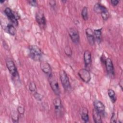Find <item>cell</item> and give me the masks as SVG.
I'll list each match as a JSON object with an SVG mask.
<instances>
[{
	"mask_svg": "<svg viewBox=\"0 0 123 123\" xmlns=\"http://www.w3.org/2000/svg\"><path fill=\"white\" fill-rule=\"evenodd\" d=\"M29 56L35 61H40L42 57L43 52L41 49L36 45H31L29 48Z\"/></svg>",
	"mask_w": 123,
	"mask_h": 123,
	"instance_id": "6da1fadb",
	"label": "cell"
},
{
	"mask_svg": "<svg viewBox=\"0 0 123 123\" xmlns=\"http://www.w3.org/2000/svg\"><path fill=\"white\" fill-rule=\"evenodd\" d=\"M60 78L62 84V86L65 90L67 91H70L71 89V86L70 82L69 77L64 70H61L59 73Z\"/></svg>",
	"mask_w": 123,
	"mask_h": 123,
	"instance_id": "7a4b0ae2",
	"label": "cell"
},
{
	"mask_svg": "<svg viewBox=\"0 0 123 123\" xmlns=\"http://www.w3.org/2000/svg\"><path fill=\"white\" fill-rule=\"evenodd\" d=\"M49 81L51 89L55 94L58 96L60 95V89L59 85L58 82L54 75L51 74L49 76Z\"/></svg>",
	"mask_w": 123,
	"mask_h": 123,
	"instance_id": "3957f363",
	"label": "cell"
},
{
	"mask_svg": "<svg viewBox=\"0 0 123 123\" xmlns=\"http://www.w3.org/2000/svg\"><path fill=\"white\" fill-rule=\"evenodd\" d=\"M4 12L8 18L13 25L15 26H17L18 25V19L19 18V17L17 16L16 13L13 12L11 8L9 7L6 8L4 9Z\"/></svg>",
	"mask_w": 123,
	"mask_h": 123,
	"instance_id": "277c9868",
	"label": "cell"
},
{
	"mask_svg": "<svg viewBox=\"0 0 123 123\" xmlns=\"http://www.w3.org/2000/svg\"><path fill=\"white\" fill-rule=\"evenodd\" d=\"M53 104L55 114L58 116H62L63 113V108L61 99L57 97L53 99Z\"/></svg>",
	"mask_w": 123,
	"mask_h": 123,
	"instance_id": "5b68a950",
	"label": "cell"
},
{
	"mask_svg": "<svg viewBox=\"0 0 123 123\" xmlns=\"http://www.w3.org/2000/svg\"><path fill=\"white\" fill-rule=\"evenodd\" d=\"M6 64L10 74L13 77H16L18 75V72L14 62L12 60L9 59L6 61Z\"/></svg>",
	"mask_w": 123,
	"mask_h": 123,
	"instance_id": "8992f818",
	"label": "cell"
},
{
	"mask_svg": "<svg viewBox=\"0 0 123 123\" xmlns=\"http://www.w3.org/2000/svg\"><path fill=\"white\" fill-rule=\"evenodd\" d=\"M68 34L74 44H77L79 43L80 36L77 29L73 27L70 28L68 30Z\"/></svg>",
	"mask_w": 123,
	"mask_h": 123,
	"instance_id": "52a82bcc",
	"label": "cell"
},
{
	"mask_svg": "<svg viewBox=\"0 0 123 123\" xmlns=\"http://www.w3.org/2000/svg\"><path fill=\"white\" fill-rule=\"evenodd\" d=\"M78 74L83 82L86 83H88L90 82L91 78V74L89 71L87 69L83 68L80 69L78 71Z\"/></svg>",
	"mask_w": 123,
	"mask_h": 123,
	"instance_id": "ba28073f",
	"label": "cell"
},
{
	"mask_svg": "<svg viewBox=\"0 0 123 123\" xmlns=\"http://www.w3.org/2000/svg\"><path fill=\"white\" fill-rule=\"evenodd\" d=\"M35 18L40 27L42 29L44 28L46 25V20L43 12L41 11L37 12L36 14Z\"/></svg>",
	"mask_w": 123,
	"mask_h": 123,
	"instance_id": "9c48e42d",
	"label": "cell"
},
{
	"mask_svg": "<svg viewBox=\"0 0 123 123\" xmlns=\"http://www.w3.org/2000/svg\"><path fill=\"white\" fill-rule=\"evenodd\" d=\"M104 64L108 75L110 77H113L115 75V71L112 60L110 58H106L104 62Z\"/></svg>",
	"mask_w": 123,
	"mask_h": 123,
	"instance_id": "30bf717a",
	"label": "cell"
},
{
	"mask_svg": "<svg viewBox=\"0 0 123 123\" xmlns=\"http://www.w3.org/2000/svg\"><path fill=\"white\" fill-rule=\"evenodd\" d=\"M85 32L89 44L91 46H93L95 42L93 30H92V29L90 28H87L86 29Z\"/></svg>",
	"mask_w": 123,
	"mask_h": 123,
	"instance_id": "8fae6325",
	"label": "cell"
},
{
	"mask_svg": "<svg viewBox=\"0 0 123 123\" xmlns=\"http://www.w3.org/2000/svg\"><path fill=\"white\" fill-rule=\"evenodd\" d=\"M40 67L42 72L48 76L52 74L51 67L49 64L47 62L45 61L41 62L40 63Z\"/></svg>",
	"mask_w": 123,
	"mask_h": 123,
	"instance_id": "7c38bea8",
	"label": "cell"
},
{
	"mask_svg": "<svg viewBox=\"0 0 123 123\" xmlns=\"http://www.w3.org/2000/svg\"><path fill=\"white\" fill-rule=\"evenodd\" d=\"M84 62L86 68H89L91 64V53L88 50H86L84 53Z\"/></svg>",
	"mask_w": 123,
	"mask_h": 123,
	"instance_id": "4fadbf2b",
	"label": "cell"
},
{
	"mask_svg": "<svg viewBox=\"0 0 123 123\" xmlns=\"http://www.w3.org/2000/svg\"><path fill=\"white\" fill-rule=\"evenodd\" d=\"M94 106L95 109L97 110L100 114H103L104 113L105 111V107L101 101L98 100H96L94 102Z\"/></svg>",
	"mask_w": 123,
	"mask_h": 123,
	"instance_id": "5bb4252c",
	"label": "cell"
},
{
	"mask_svg": "<svg viewBox=\"0 0 123 123\" xmlns=\"http://www.w3.org/2000/svg\"><path fill=\"white\" fill-rule=\"evenodd\" d=\"M93 10L95 12L100 14L108 10L105 6L102 5L99 2H98L94 5Z\"/></svg>",
	"mask_w": 123,
	"mask_h": 123,
	"instance_id": "9a60e30c",
	"label": "cell"
},
{
	"mask_svg": "<svg viewBox=\"0 0 123 123\" xmlns=\"http://www.w3.org/2000/svg\"><path fill=\"white\" fill-rule=\"evenodd\" d=\"M82 120L85 123H87L89 122V115H88V111L87 109L83 107L81 108L80 111Z\"/></svg>",
	"mask_w": 123,
	"mask_h": 123,
	"instance_id": "2e32d148",
	"label": "cell"
},
{
	"mask_svg": "<svg viewBox=\"0 0 123 123\" xmlns=\"http://www.w3.org/2000/svg\"><path fill=\"white\" fill-rule=\"evenodd\" d=\"M101 30H102V28H99V29H95L93 31L95 40V41H96L98 44H100L101 42V40H102Z\"/></svg>",
	"mask_w": 123,
	"mask_h": 123,
	"instance_id": "e0dca14e",
	"label": "cell"
},
{
	"mask_svg": "<svg viewBox=\"0 0 123 123\" xmlns=\"http://www.w3.org/2000/svg\"><path fill=\"white\" fill-rule=\"evenodd\" d=\"M93 118L95 123H102L101 114L95 108L93 110L92 112Z\"/></svg>",
	"mask_w": 123,
	"mask_h": 123,
	"instance_id": "ac0fdd59",
	"label": "cell"
},
{
	"mask_svg": "<svg viewBox=\"0 0 123 123\" xmlns=\"http://www.w3.org/2000/svg\"><path fill=\"white\" fill-rule=\"evenodd\" d=\"M6 31L11 35L14 36L15 35L16 30L14 25L12 23L8 24L6 26Z\"/></svg>",
	"mask_w": 123,
	"mask_h": 123,
	"instance_id": "d6986e66",
	"label": "cell"
},
{
	"mask_svg": "<svg viewBox=\"0 0 123 123\" xmlns=\"http://www.w3.org/2000/svg\"><path fill=\"white\" fill-rule=\"evenodd\" d=\"M108 96L111 100V101L114 103L117 100V97L114 91L112 89H109L108 90Z\"/></svg>",
	"mask_w": 123,
	"mask_h": 123,
	"instance_id": "ffe728a7",
	"label": "cell"
},
{
	"mask_svg": "<svg viewBox=\"0 0 123 123\" xmlns=\"http://www.w3.org/2000/svg\"><path fill=\"white\" fill-rule=\"evenodd\" d=\"M81 16L84 20L86 21L88 18V9L87 7L85 6L83 8L81 11Z\"/></svg>",
	"mask_w": 123,
	"mask_h": 123,
	"instance_id": "44dd1931",
	"label": "cell"
},
{
	"mask_svg": "<svg viewBox=\"0 0 123 123\" xmlns=\"http://www.w3.org/2000/svg\"><path fill=\"white\" fill-rule=\"evenodd\" d=\"M19 114L18 112H13L12 114V122L13 123H18V120H19Z\"/></svg>",
	"mask_w": 123,
	"mask_h": 123,
	"instance_id": "7402d4cb",
	"label": "cell"
},
{
	"mask_svg": "<svg viewBox=\"0 0 123 123\" xmlns=\"http://www.w3.org/2000/svg\"><path fill=\"white\" fill-rule=\"evenodd\" d=\"M29 90L30 92L35 93L37 92V87L34 82H30L29 85Z\"/></svg>",
	"mask_w": 123,
	"mask_h": 123,
	"instance_id": "603a6c76",
	"label": "cell"
},
{
	"mask_svg": "<svg viewBox=\"0 0 123 123\" xmlns=\"http://www.w3.org/2000/svg\"><path fill=\"white\" fill-rule=\"evenodd\" d=\"M64 52L68 57H71L72 55V50L69 46H66L64 48Z\"/></svg>",
	"mask_w": 123,
	"mask_h": 123,
	"instance_id": "cb8c5ba5",
	"label": "cell"
},
{
	"mask_svg": "<svg viewBox=\"0 0 123 123\" xmlns=\"http://www.w3.org/2000/svg\"><path fill=\"white\" fill-rule=\"evenodd\" d=\"M17 112H18L19 114L20 115H23L25 112V109L24 107L22 106H19L17 108Z\"/></svg>",
	"mask_w": 123,
	"mask_h": 123,
	"instance_id": "d4e9b609",
	"label": "cell"
},
{
	"mask_svg": "<svg viewBox=\"0 0 123 123\" xmlns=\"http://www.w3.org/2000/svg\"><path fill=\"white\" fill-rule=\"evenodd\" d=\"M28 3L31 6L34 7H37V1L36 0H27Z\"/></svg>",
	"mask_w": 123,
	"mask_h": 123,
	"instance_id": "484cf974",
	"label": "cell"
},
{
	"mask_svg": "<svg viewBox=\"0 0 123 123\" xmlns=\"http://www.w3.org/2000/svg\"><path fill=\"white\" fill-rule=\"evenodd\" d=\"M34 97L37 99V100H41L43 98V96L41 94L37 93V92L34 93Z\"/></svg>",
	"mask_w": 123,
	"mask_h": 123,
	"instance_id": "4316f807",
	"label": "cell"
},
{
	"mask_svg": "<svg viewBox=\"0 0 123 123\" xmlns=\"http://www.w3.org/2000/svg\"><path fill=\"white\" fill-rule=\"evenodd\" d=\"M117 120V116L115 113H112V114L111 115V123H116Z\"/></svg>",
	"mask_w": 123,
	"mask_h": 123,
	"instance_id": "83f0119b",
	"label": "cell"
},
{
	"mask_svg": "<svg viewBox=\"0 0 123 123\" xmlns=\"http://www.w3.org/2000/svg\"><path fill=\"white\" fill-rule=\"evenodd\" d=\"M119 2V0H111V3L112 5L113 6H116L118 5V4Z\"/></svg>",
	"mask_w": 123,
	"mask_h": 123,
	"instance_id": "f1b7e54d",
	"label": "cell"
},
{
	"mask_svg": "<svg viewBox=\"0 0 123 123\" xmlns=\"http://www.w3.org/2000/svg\"><path fill=\"white\" fill-rule=\"evenodd\" d=\"M49 5L53 8H55L56 4V1L55 0H50L49 1Z\"/></svg>",
	"mask_w": 123,
	"mask_h": 123,
	"instance_id": "f546056e",
	"label": "cell"
},
{
	"mask_svg": "<svg viewBox=\"0 0 123 123\" xmlns=\"http://www.w3.org/2000/svg\"><path fill=\"white\" fill-rule=\"evenodd\" d=\"M123 79H121V80L120 81L119 83V86L120 87V88H121L122 90H123Z\"/></svg>",
	"mask_w": 123,
	"mask_h": 123,
	"instance_id": "4dcf8cb0",
	"label": "cell"
},
{
	"mask_svg": "<svg viewBox=\"0 0 123 123\" xmlns=\"http://www.w3.org/2000/svg\"><path fill=\"white\" fill-rule=\"evenodd\" d=\"M4 2V0H0V3H1V4H2L3 2Z\"/></svg>",
	"mask_w": 123,
	"mask_h": 123,
	"instance_id": "1f68e13d",
	"label": "cell"
},
{
	"mask_svg": "<svg viewBox=\"0 0 123 123\" xmlns=\"http://www.w3.org/2000/svg\"><path fill=\"white\" fill-rule=\"evenodd\" d=\"M61 1H62V2H64V3L66 2V0H62Z\"/></svg>",
	"mask_w": 123,
	"mask_h": 123,
	"instance_id": "d6a6232c",
	"label": "cell"
}]
</instances>
